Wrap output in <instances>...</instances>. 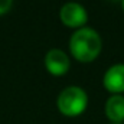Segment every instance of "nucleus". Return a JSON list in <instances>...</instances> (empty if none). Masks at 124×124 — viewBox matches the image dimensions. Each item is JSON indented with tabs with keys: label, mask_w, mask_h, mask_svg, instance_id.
<instances>
[{
	"label": "nucleus",
	"mask_w": 124,
	"mask_h": 124,
	"mask_svg": "<svg viewBox=\"0 0 124 124\" xmlns=\"http://www.w3.org/2000/svg\"><path fill=\"white\" fill-rule=\"evenodd\" d=\"M102 51V39L100 33L93 28H81L71 35L69 52L81 63H90L95 61Z\"/></svg>",
	"instance_id": "obj_1"
},
{
	"label": "nucleus",
	"mask_w": 124,
	"mask_h": 124,
	"mask_svg": "<svg viewBox=\"0 0 124 124\" xmlns=\"http://www.w3.org/2000/svg\"><path fill=\"white\" fill-rule=\"evenodd\" d=\"M88 107V94L78 85L63 88L56 98V108L65 117H78Z\"/></svg>",
	"instance_id": "obj_2"
},
{
	"label": "nucleus",
	"mask_w": 124,
	"mask_h": 124,
	"mask_svg": "<svg viewBox=\"0 0 124 124\" xmlns=\"http://www.w3.org/2000/svg\"><path fill=\"white\" fill-rule=\"evenodd\" d=\"M59 19L62 25L71 29H81L88 22V13L87 9L77 1H66L63 3L59 10Z\"/></svg>",
	"instance_id": "obj_3"
},
{
	"label": "nucleus",
	"mask_w": 124,
	"mask_h": 124,
	"mask_svg": "<svg viewBox=\"0 0 124 124\" xmlns=\"http://www.w3.org/2000/svg\"><path fill=\"white\" fill-rule=\"evenodd\" d=\"M45 68L46 71L54 75V77H62L65 75L69 68H71V61H69V56L65 51H62L59 48H52L46 52L45 55Z\"/></svg>",
	"instance_id": "obj_4"
},
{
	"label": "nucleus",
	"mask_w": 124,
	"mask_h": 124,
	"mask_svg": "<svg viewBox=\"0 0 124 124\" xmlns=\"http://www.w3.org/2000/svg\"><path fill=\"white\" fill-rule=\"evenodd\" d=\"M102 85L111 95H123L124 93V63L111 65L104 77Z\"/></svg>",
	"instance_id": "obj_5"
},
{
	"label": "nucleus",
	"mask_w": 124,
	"mask_h": 124,
	"mask_svg": "<svg viewBox=\"0 0 124 124\" xmlns=\"http://www.w3.org/2000/svg\"><path fill=\"white\" fill-rule=\"evenodd\" d=\"M105 116L111 124L124 121V95H111L105 102Z\"/></svg>",
	"instance_id": "obj_6"
},
{
	"label": "nucleus",
	"mask_w": 124,
	"mask_h": 124,
	"mask_svg": "<svg viewBox=\"0 0 124 124\" xmlns=\"http://www.w3.org/2000/svg\"><path fill=\"white\" fill-rule=\"evenodd\" d=\"M13 0H0V16L6 15L10 9H12Z\"/></svg>",
	"instance_id": "obj_7"
},
{
	"label": "nucleus",
	"mask_w": 124,
	"mask_h": 124,
	"mask_svg": "<svg viewBox=\"0 0 124 124\" xmlns=\"http://www.w3.org/2000/svg\"><path fill=\"white\" fill-rule=\"evenodd\" d=\"M120 3H121V9H123V12H124V0H120Z\"/></svg>",
	"instance_id": "obj_8"
},
{
	"label": "nucleus",
	"mask_w": 124,
	"mask_h": 124,
	"mask_svg": "<svg viewBox=\"0 0 124 124\" xmlns=\"http://www.w3.org/2000/svg\"><path fill=\"white\" fill-rule=\"evenodd\" d=\"M113 1H117V0H113Z\"/></svg>",
	"instance_id": "obj_9"
}]
</instances>
